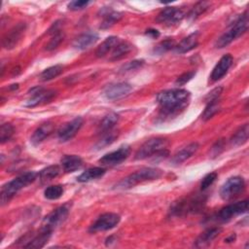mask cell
<instances>
[{"mask_svg":"<svg viewBox=\"0 0 249 249\" xmlns=\"http://www.w3.org/2000/svg\"><path fill=\"white\" fill-rule=\"evenodd\" d=\"M105 174V169L102 167H91L84 171L81 175L77 177V181L80 183L89 182L91 180L98 179Z\"/></svg>","mask_w":249,"mask_h":249,"instance_id":"obj_28","label":"cell"},{"mask_svg":"<svg viewBox=\"0 0 249 249\" xmlns=\"http://www.w3.org/2000/svg\"><path fill=\"white\" fill-rule=\"evenodd\" d=\"M38 175L39 174H37L34 171H28V172H25V173L19 175L18 177L15 178L14 180L6 183L5 185H3L2 189H1V194H0L1 195V204L4 205L5 203H8L11 200V198L18 192H19L21 189L25 188L26 186H28L29 184L34 182Z\"/></svg>","mask_w":249,"mask_h":249,"instance_id":"obj_3","label":"cell"},{"mask_svg":"<svg viewBox=\"0 0 249 249\" xmlns=\"http://www.w3.org/2000/svg\"><path fill=\"white\" fill-rule=\"evenodd\" d=\"M25 30H26V24L24 22H19L17 25H15L4 36L3 41H2L3 47L7 50L14 49L18 44V42L21 40Z\"/></svg>","mask_w":249,"mask_h":249,"instance_id":"obj_13","label":"cell"},{"mask_svg":"<svg viewBox=\"0 0 249 249\" xmlns=\"http://www.w3.org/2000/svg\"><path fill=\"white\" fill-rule=\"evenodd\" d=\"M195 75H196V72H195V71L186 72V73L180 75V76L176 79L175 84L178 85V86H183V85L187 84L189 81H191V80L194 78Z\"/></svg>","mask_w":249,"mask_h":249,"instance_id":"obj_42","label":"cell"},{"mask_svg":"<svg viewBox=\"0 0 249 249\" xmlns=\"http://www.w3.org/2000/svg\"><path fill=\"white\" fill-rule=\"evenodd\" d=\"M231 64H232V56L230 53L223 55L220 58V60L217 62L215 67L213 68L212 73L210 75V79L213 82H215V81H218L221 78H223L227 74V72L230 69V67L231 66Z\"/></svg>","mask_w":249,"mask_h":249,"instance_id":"obj_17","label":"cell"},{"mask_svg":"<svg viewBox=\"0 0 249 249\" xmlns=\"http://www.w3.org/2000/svg\"><path fill=\"white\" fill-rule=\"evenodd\" d=\"M144 64L143 60H133L130 62H127L121 68V72H127L131 70H136L139 67H141Z\"/></svg>","mask_w":249,"mask_h":249,"instance_id":"obj_43","label":"cell"},{"mask_svg":"<svg viewBox=\"0 0 249 249\" xmlns=\"http://www.w3.org/2000/svg\"><path fill=\"white\" fill-rule=\"evenodd\" d=\"M234 240H235V234H231V236H229L225 239V242H232Z\"/></svg>","mask_w":249,"mask_h":249,"instance_id":"obj_46","label":"cell"},{"mask_svg":"<svg viewBox=\"0 0 249 249\" xmlns=\"http://www.w3.org/2000/svg\"><path fill=\"white\" fill-rule=\"evenodd\" d=\"M98 40V35L92 32H88L80 35L73 42V47L78 50H86L92 46Z\"/></svg>","mask_w":249,"mask_h":249,"instance_id":"obj_24","label":"cell"},{"mask_svg":"<svg viewBox=\"0 0 249 249\" xmlns=\"http://www.w3.org/2000/svg\"><path fill=\"white\" fill-rule=\"evenodd\" d=\"M217 173L216 172H210V173H208V174H206L203 178H202V180H201V182H200V189L202 190V191H204V190H206L207 188H209L214 182H215V180L217 179Z\"/></svg>","mask_w":249,"mask_h":249,"instance_id":"obj_40","label":"cell"},{"mask_svg":"<svg viewBox=\"0 0 249 249\" xmlns=\"http://www.w3.org/2000/svg\"><path fill=\"white\" fill-rule=\"evenodd\" d=\"M248 209V200H242L235 203L229 204L222 209L215 215V218L219 222H228L233 217L245 213Z\"/></svg>","mask_w":249,"mask_h":249,"instance_id":"obj_9","label":"cell"},{"mask_svg":"<svg viewBox=\"0 0 249 249\" xmlns=\"http://www.w3.org/2000/svg\"><path fill=\"white\" fill-rule=\"evenodd\" d=\"M248 15L247 11H245L237 19L234 20L233 23H231L230 28L217 39L215 46L219 49H222L231 44L236 38L240 37L243 33L246 32L248 28Z\"/></svg>","mask_w":249,"mask_h":249,"instance_id":"obj_4","label":"cell"},{"mask_svg":"<svg viewBox=\"0 0 249 249\" xmlns=\"http://www.w3.org/2000/svg\"><path fill=\"white\" fill-rule=\"evenodd\" d=\"M119 38L116 36H110L108 38H106L96 49L95 51V54L97 57H103L106 54H108V53L110 51H112L115 46L119 43Z\"/></svg>","mask_w":249,"mask_h":249,"instance_id":"obj_27","label":"cell"},{"mask_svg":"<svg viewBox=\"0 0 249 249\" xmlns=\"http://www.w3.org/2000/svg\"><path fill=\"white\" fill-rule=\"evenodd\" d=\"M168 142L165 138L162 137H154L150 138L142 144L135 154V160H144L150 157H154L160 152L167 148Z\"/></svg>","mask_w":249,"mask_h":249,"instance_id":"obj_6","label":"cell"},{"mask_svg":"<svg viewBox=\"0 0 249 249\" xmlns=\"http://www.w3.org/2000/svg\"><path fill=\"white\" fill-rule=\"evenodd\" d=\"M69 204H64L57 207L44 218L41 229L53 231L56 227L65 221L69 214Z\"/></svg>","mask_w":249,"mask_h":249,"instance_id":"obj_8","label":"cell"},{"mask_svg":"<svg viewBox=\"0 0 249 249\" xmlns=\"http://www.w3.org/2000/svg\"><path fill=\"white\" fill-rule=\"evenodd\" d=\"M83 124H84V121L81 117H77V118L73 119L72 121L66 123L58 130V134H57L58 139L61 142L69 141L78 133V131L82 127Z\"/></svg>","mask_w":249,"mask_h":249,"instance_id":"obj_14","label":"cell"},{"mask_svg":"<svg viewBox=\"0 0 249 249\" xmlns=\"http://www.w3.org/2000/svg\"><path fill=\"white\" fill-rule=\"evenodd\" d=\"M198 149V144L196 142L190 143L180 151H178L171 159V162L173 164H180L189 158H191Z\"/></svg>","mask_w":249,"mask_h":249,"instance_id":"obj_22","label":"cell"},{"mask_svg":"<svg viewBox=\"0 0 249 249\" xmlns=\"http://www.w3.org/2000/svg\"><path fill=\"white\" fill-rule=\"evenodd\" d=\"M120 220H121V217L116 213L107 212V213L101 214L89 227V231L97 232V231H109L115 228L120 223Z\"/></svg>","mask_w":249,"mask_h":249,"instance_id":"obj_10","label":"cell"},{"mask_svg":"<svg viewBox=\"0 0 249 249\" xmlns=\"http://www.w3.org/2000/svg\"><path fill=\"white\" fill-rule=\"evenodd\" d=\"M130 154V147L127 145H124L120 147L119 149L110 152L106 155H104L101 159H99V162L103 165H117L125 160Z\"/></svg>","mask_w":249,"mask_h":249,"instance_id":"obj_11","label":"cell"},{"mask_svg":"<svg viewBox=\"0 0 249 249\" xmlns=\"http://www.w3.org/2000/svg\"><path fill=\"white\" fill-rule=\"evenodd\" d=\"M101 16L103 18V20L101 22L100 28L101 29H107L113 26L115 23H117L123 17V14L117 11H114L110 8H103L100 10Z\"/></svg>","mask_w":249,"mask_h":249,"instance_id":"obj_18","label":"cell"},{"mask_svg":"<svg viewBox=\"0 0 249 249\" xmlns=\"http://www.w3.org/2000/svg\"><path fill=\"white\" fill-rule=\"evenodd\" d=\"M146 34L152 38H158L160 36V32L156 29H148L146 31Z\"/></svg>","mask_w":249,"mask_h":249,"instance_id":"obj_45","label":"cell"},{"mask_svg":"<svg viewBox=\"0 0 249 249\" xmlns=\"http://www.w3.org/2000/svg\"><path fill=\"white\" fill-rule=\"evenodd\" d=\"M176 45H175V41L171 40V39H166L162 42H160L159 45L156 46V48L154 49V52L158 54H162L168 51H170L171 49H175Z\"/></svg>","mask_w":249,"mask_h":249,"instance_id":"obj_38","label":"cell"},{"mask_svg":"<svg viewBox=\"0 0 249 249\" xmlns=\"http://www.w3.org/2000/svg\"><path fill=\"white\" fill-rule=\"evenodd\" d=\"M219 108H220V104H219V99H216V100H212V101H209L207 106L205 107L202 115H201V118L206 121V120H209L210 118H212L218 111H219Z\"/></svg>","mask_w":249,"mask_h":249,"instance_id":"obj_35","label":"cell"},{"mask_svg":"<svg viewBox=\"0 0 249 249\" xmlns=\"http://www.w3.org/2000/svg\"><path fill=\"white\" fill-rule=\"evenodd\" d=\"M161 175H162V171L159 168L144 167V168H141V169L129 174L125 178L122 179L116 185V188L117 189H122V190L130 189V188H132V187H134L138 184L157 180Z\"/></svg>","mask_w":249,"mask_h":249,"instance_id":"obj_2","label":"cell"},{"mask_svg":"<svg viewBox=\"0 0 249 249\" xmlns=\"http://www.w3.org/2000/svg\"><path fill=\"white\" fill-rule=\"evenodd\" d=\"M53 124L52 123L48 122V123L42 124L40 126H38L34 130L33 134L31 135V138H30L31 143L35 146L39 145L44 141L45 138H47L53 132Z\"/></svg>","mask_w":249,"mask_h":249,"instance_id":"obj_20","label":"cell"},{"mask_svg":"<svg viewBox=\"0 0 249 249\" xmlns=\"http://www.w3.org/2000/svg\"><path fill=\"white\" fill-rule=\"evenodd\" d=\"M14 126L11 124H3L0 127V142L3 144L9 141L14 134Z\"/></svg>","mask_w":249,"mask_h":249,"instance_id":"obj_37","label":"cell"},{"mask_svg":"<svg viewBox=\"0 0 249 249\" xmlns=\"http://www.w3.org/2000/svg\"><path fill=\"white\" fill-rule=\"evenodd\" d=\"M205 197L203 196H193L189 197H184L175 201L171 208L170 214L172 216H184L189 213H196L200 211V209L205 204Z\"/></svg>","mask_w":249,"mask_h":249,"instance_id":"obj_5","label":"cell"},{"mask_svg":"<svg viewBox=\"0 0 249 249\" xmlns=\"http://www.w3.org/2000/svg\"><path fill=\"white\" fill-rule=\"evenodd\" d=\"M62 169L65 172H74L81 168L83 165V160L76 155H65L60 160Z\"/></svg>","mask_w":249,"mask_h":249,"instance_id":"obj_23","label":"cell"},{"mask_svg":"<svg viewBox=\"0 0 249 249\" xmlns=\"http://www.w3.org/2000/svg\"><path fill=\"white\" fill-rule=\"evenodd\" d=\"M184 17L185 14L181 9L176 7H167L158 15L156 20L159 23L172 25L179 23Z\"/></svg>","mask_w":249,"mask_h":249,"instance_id":"obj_12","label":"cell"},{"mask_svg":"<svg viewBox=\"0 0 249 249\" xmlns=\"http://www.w3.org/2000/svg\"><path fill=\"white\" fill-rule=\"evenodd\" d=\"M102 134H103V136L98 140V142L95 145L96 149H101L103 147L110 145L118 137V132L115 130H110V131L102 133Z\"/></svg>","mask_w":249,"mask_h":249,"instance_id":"obj_34","label":"cell"},{"mask_svg":"<svg viewBox=\"0 0 249 249\" xmlns=\"http://www.w3.org/2000/svg\"><path fill=\"white\" fill-rule=\"evenodd\" d=\"M248 132H249V125L248 124H245L233 133V135L231 138V144L232 146L243 145L248 140Z\"/></svg>","mask_w":249,"mask_h":249,"instance_id":"obj_29","label":"cell"},{"mask_svg":"<svg viewBox=\"0 0 249 249\" xmlns=\"http://www.w3.org/2000/svg\"><path fill=\"white\" fill-rule=\"evenodd\" d=\"M222 232V228L220 227H213L205 231H203L195 241L196 247H204L210 244L220 233Z\"/></svg>","mask_w":249,"mask_h":249,"instance_id":"obj_19","label":"cell"},{"mask_svg":"<svg viewBox=\"0 0 249 249\" xmlns=\"http://www.w3.org/2000/svg\"><path fill=\"white\" fill-rule=\"evenodd\" d=\"M198 35L199 33L196 31L185 37L178 45H176L175 52L178 53H185L195 49L198 44Z\"/></svg>","mask_w":249,"mask_h":249,"instance_id":"obj_21","label":"cell"},{"mask_svg":"<svg viewBox=\"0 0 249 249\" xmlns=\"http://www.w3.org/2000/svg\"><path fill=\"white\" fill-rule=\"evenodd\" d=\"M132 47L133 46L127 41H119V43L112 50L109 59L111 61H116L123 58L132 50Z\"/></svg>","mask_w":249,"mask_h":249,"instance_id":"obj_25","label":"cell"},{"mask_svg":"<svg viewBox=\"0 0 249 249\" xmlns=\"http://www.w3.org/2000/svg\"><path fill=\"white\" fill-rule=\"evenodd\" d=\"M63 194V188L61 185H53L48 187L44 191V196L47 199L54 200L59 198Z\"/></svg>","mask_w":249,"mask_h":249,"instance_id":"obj_33","label":"cell"},{"mask_svg":"<svg viewBox=\"0 0 249 249\" xmlns=\"http://www.w3.org/2000/svg\"><path fill=\"white\" fill-rule=\"evenodd\" d=\"M62 71H63L62 65L57 64V65L51 66V67L45 69V70L41 73L40 79H41L42 81H44V82L53 80V79H54L55 77L59 76V75L62 73Z\"/></svg>","mask_w":249,"mask_h":249,"instance_id":"obj_32","label":"cell"},{"mask_svg":"<svg viewBox=\"0 0 249 249\" xmlns=\"http://www.w3.org/2000/svg\"><path fill=\"white\" fill-rule=\"evenodd\" d=\"M157 101L164 116H174L188 106L190 92L184 89L163 90L157 95Z\"/></svg>","mask_w":249,"mask_h":249,"instance_id":"obj_1","label":"cell"},{"mask_svg":"<svg viewBox=\"0 0 249 249\" xmlns=\"http://www.w3.org/2000/svg\"><path fill=\"white\" fill-rule=\"evenodd\" d=\"M245 189V181L240 176L229 178L220 189V196L224 200H230L238 196Z\"/></svg>","mask_w":249,"mask_h":249,"instance_id":"obj_7","label":"cell"},{"mask_svg":"<svg viewBox=\"0 0 249 249\" xmlns=\"http://www.w3.org/2000/svg\"><path fill=\"white\" fill-rule=\"evenodd\" d=\"M132 89V87L124 82L108 85L104 89V95L110 100L120 99L126 96Z\"/></svg>","mask_w":249,"mask_h":249,"instance_id":"obj_16","label":"cell"},{"mask_svg":"<svg viewBox=\"0 0 249 249\" xmlns=\"http://www.w3.org/2000/svg\"><path fill=\"white\" fill-rule=\"evenodd\" d=\"M60 173V168L58 165L54 164V165H50L45 167L44 169H42L39 172V178L41 180L42 183L45 182H49L53 179H54L55 177H57Z\"/></svg>","mask_w":249,"mask_h":249,"instance_id":"obj_31","label":"cell"},{"mask_svg":"<svg viewBox=\"0 0 249 249\" xmlns=\"http://www.w3.org/2000/svg\"><path fill=\"white\" fill-rule=\"evenodd\" d=\"M63 37H64V35H63V33H62L61 31L53 34L52 39H51V40L49 41V43L46 45V50H47V51H53V50L56 49V48L60 45V43L62 42Z\"/></svg>","mask_w":249,"mask_h":249,"instance_id":"obj_39","label":"cell"},{"mask_svg":"<svg viewBox=\"0 0 249 249\" xmlns=\"http://www.w3.org/2000/svg\"><path fill=\"white\" fill-rule=\"evenodd\" d=\"M209 7V3L208 2H198L196 3L193 9L190 11V13L188 14V18L192 20L197 18L201 14H203Z\"/></svg>","mask_w":249,"mask_h":249,"instance_id":"obj_36","label":"cell"},{"mask_svg":"<svg viewBox=\"0 0 249 249\" xmlns=\"http://www.w3.org/2000/svg\"><path fill=\"white\" fill-rule=\"evenodd\" d=\"M222 90H223V88H222V87H218V88H215L214 89H212V90L208 93V95H207V97H206L207 102L212 101V100L219 99V97H220V95H221V93H222Z\"/></svg>","mask_w":249,"mask_h":249,"instance_id":"obj_44","label":"cell"},{"mask_svg":"<svg viewBox=\"0 0 249 249\" xmlns=\"http://www.w3.org/2000/svg\"><path fill=\"white\" fill-rule=\"evenodd\" d=\"M51 231H47V230H42L40 233H38L36 236H34L32 239L28 240L27 244H25L23 247L25 248H42L45 246V244L48 242L49 238L52 235Z\"/></svg>","mask_w":249,"mask_h":249,"instance_id":"obj_26","label":"cell"},{"mask_svg":"<svg viewBox=\"0 0 249 249\" xmlns=\"http://www.w3.org/2000/svg\"><path fill=\"white\" fill-rule=\"evenodd\" d=\"M90 3V1H85V0H74L68 3L67 7L69 10L72 11H79V10H83L84 8H86L89 4Z\"/></svg>","mask_w":249,"mask_h":249,"instance_id":"obj_41","label":"cell"},{"mask_svg":"<svg viewBox=\"0 0 249 249\" xmlns=\"http://www.w3.org/2000/svg\"><path fill=\"white\" fill-rule=\"evenodd\" d=\"M30 98L26 101V106L27 107H34L42 103L50 102L54 96H55V91L54 90H45L43 88H33L30 90Z\"/></svg>","mask_w":249,"mask_h":249,"instance_id":"obj_15","label":"cell"},{"mask_svg":"<svg viewBox=\"0 0 249 249\" xmlns=\"http://www.w3.org/2000/svg\"><path fill=\"white\" fill-rule=\"evenodd\" d=\"M119 121V115L116 113H109L107 114L101 121L100 124H99V130L101 133H105L108 132L110 130H113L114 126L116 125V124Z\"/></svg>","mask_w":249,"mask_h":249,"instance_id":"obj_30","label":"cell"}]
</instances>
